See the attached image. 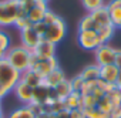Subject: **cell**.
Instances as JSON below:
<instances>
[{"label": "cell", "instance_id": "8fae6325", "mask_svg": "<svg viewBox=\"0 0 121 118\" xmlns=\"http://www.w3.org/2000/svg\"><path fill=\"white\" fill-rule=\"evenodd\" d=\"M33 90L34 88H31L30 85L19 81V84L14 87L13 91H14V94H16V97L20 102H23L24 105H29V104L33 102Z\"/></svg>", "mask_w": 121, "mask_h": 118}, {"label": "cell", "instance_id": "ee69618b", "mask_svg": "<svg viewBox=\"0 0 121 118\" xmlns=\"http://www.w3.org/2000/svg\"><path fill=\"white\" fill-rule=\"evenodd\" d=\"M120 107H121V102H120Z\"/></svg>", "mask_w": 121, "mask_h": 118}, {"label": "cell", "instance_id": "e575fe53", "mask_svg": "<svg viewBox=\"0 0 121 118\" xmlns=\"http://www.w3.org/2000/svg\"><path fill=\"white\" fill-rule=\"evenodd\" d=\"M114 64L118 67V70L121 71V50H117V54H115V61Z\"/></svg>", "mask_w": 121, "mask_h": 118}, {"label": "cell", "instance_id": "cb8c5ba5", "mask_svg": "<svg viewBox=\"0 0 121 118\" xmlns=\"http://www.w3.org/2000/svg\"><path fill=\"white\" fill-rule=\"evenodd\" d=\"M81 3H83L84 9L88 10V13H91L104 6V0H81Z\"/></svg>", "mask_w": 121, "mask_h": 118}, {"label": "cell", "instance_id": "f35d334b", "mask_svg": "<svg viewBox=\"0 0 121 118\" xmlns=\"http://www.w3.org/2000/svg\"><path fill=\"white\" fill-rule=\"evenodd\" d=\"M0 118H3V112H2V102H0Z\"/></svg>", "mask_w": 121, "mask_h": 118}, {"label": "cell", "instance_id": "3957f363", "mask_svg": "<svg viewBox=\"0 0 121 118\" xmlns=\"http://www.w3.org/2000/svg\"><path fill=\"white\" fill-rule=\"evenodd\" d=\"M17 10H19V2L2 0L0 2V27L14 24L17 20Z\"/></svg>", "mask_w": 121, "mask_h": 118}, {"label": "cell", "instance_id": "d6986e66", "mask_svg": "<svg viewBox=\"0 0 121 118\" xmlns=\"http://www.w3.org/2000/svg\"><path fill=\"white\" fill-rule=\"evenodd\" d=\"M80 77H81L84 81H97V80L100 78V66H97V64L87 66V67L80 73Z\"/></svg>", "mask_w": 121, "mask_h": 118}, {"label": "cell", "instance_id": "7a4b0ae2", "mask_svg": "<svg viewBox=\"0 0 121 118\" xmlns=\"http://www.w3.org/2000/svg\"><path fill=\"white\" fill-rule=\"evenodd\" d=\"M22 77V73L17 71L6 58L0 60V87L6 93H10L14 90V87L19 84Z\"/></svg>", "mask_w": 121, "mask_h": 118}, {"label": "cell", "instance_id": "9a60e30c", "mask_svg": "<svg viewBox=\"0 0 121 118\" xmlns=\"http://www.w3.org/2000/svg\"><path fill=\"white\" fill-rule=\"evenodd\" d=\"M66 80V74H64V71L61 70V68H56L54 71H51L48 76H46L44 78H43V84L44 85H47L48 88H56L60 83H63Z\"/></svg>", "mask_w": 121, "mask_h": 118}, {"label": "cell", "instance_id": "7c38bea8", "mask_svg": "<svg viewBox=\"0 0 121 118\" xmlns=\"http://www.w3.org/2000/svg\"><path fill=\"white\" fill-rule=\"evenodd\" d=\"M91 16V19L94 20V23L97 24V27H104V26H110L111 24V19H110V13H108V9L107 6H103L91 13H88Z\"/></svg>", "mask_w": 121, "mask_h": 118}, {"label": "cell", "instance_id": "8d00e7d4", "mask_svg": "<svg viewBox=\"0 0 121 118\" xmlns=\"http://www.w3.org/2000/svg\"><path fill=\"white\" fill-rule=\"evenodd\" d=\"M115 85H117L118 88H121V71H120V74H118V78H117V83H115Z\"/></svg>", "mask_w": 121, "mask_h": 118}, {"label": "cell", "instance_id": "f1b7e54d", "mask_svg": "<svg viewBox=\"0 0 121 118\" xmlns=\"http://www.w3.org/2000/svg\"><path fill=\"white\" fill-rule=\"evenodd\" d=\"M60 19V16H57L53 10H47L46 12V14H44V19H43V23L46 24V26H50V24H53V23H56L57 20Z\"/></svg>", "mask_w": 121, "mask_h": 118}, {"label": "cell", "instance_id": "d590c367", "mask_svg": "<svg viewBox=\"0 0 121 118\" xmlns=\"http://www.w3.org/2000/svg\"><path fill=\"white\" fill-rule=\"evenodd\" d=\"M56 118H70V111L69 110H63V111H60L58 114H54Z\"/></svg>", "mask_w": 121, "mask_h": 118}, {"label": "cell", "instance_id": "30bf717a", "mask_svg": "<svg viewBox=\"0 0 121 118\" xmlns=\"http://www.w3.org/2000/svg\"><path fill=\"white\" fill-rule=\"evenodd\" d=\"M47 10H48V9H47V3H43V2H36V0H34L33 6L29 9L27 17H29V20H30L33 24L40 23V21H43L44 14H46V12H47Z\"/></svg>", "mask_w": 121, "mask_h": 118}, {"label": "cell", "instance_id": "2e32d148", "mask_svg": "<svg viewBox=\"0 0 121 118\" xmlns=\"http://www.w3.org/2000/svg\"><path fill=\"white\" fill-rule=\"evenodd\" d=\"M20 81L24 83V84H27V85H30L31 88H36V87H39L40 84H43V77H41L37 71H34V70L30 68V70L22 73Z\"/></svg>", "mask_w": 121, "mask_h": 118}, {"label": "cell", "instance_id": "44dd1931", "mask_svg": "<svg viewBox=\"0 0 121 118\" xmlns=\"http://www.w3.org/2000/svg\"><path fill=\"white\" fill-rule=\"evenodd\" d=\"M7 118H36V115H34V112L30 110L29 105H23V107H20V108L12 111V112L7 115Z\"/></svg>", "mask_w": 121, "mask_h": 118}, {"label": "cell", "instance_id": "4dcf8cb0", "mask_svg": "<svg viewBox=\"0 0 121 118\" xmlns=\"http://www.w3.org/2000/svg\"><path fill=\"white\" fill-rule=\"evenodd\" d=\"M14 26L19 29V30H23V29H27V27H31L33 23L29 20V17H22V19H17Z\"/></svg>", "mask_w": 121, "mask_h": 118}, {"label": "cell", "instance_id": "52a82bcc", "mask_svg": "<svg viewBox=\"0 0 121 118\" xmlns=\"http://www.w3.org/2000/svg\"><path fill=\"white\" fill-rule=\"evenodd\" d=\"M78 44L81 48L87 51H95L100 46L101 41L97 36V31H78Z\"/></svg>", "mask_w": 121, "mask_h": 118}, {"label": "cell", "instance_id": "4316f807", "mask_svg": "<svg viewBox=\"0 0 121 118\" xmlns=\"http://www.w3.org/2000/svg\"><path fill=\"white\" fill-rule=\"evenodd\" d=\"M84 112H86V117L87 118H107V112H103L100 108H83Z\"/></svg>", "mask_w": 121, "mask_h": 118}, {"label": "cell", "instance_id": "484cf974", "mask_svg": "<svg viewBox=\"0 0 121 118\" xmlns=\"http://www.w3.org/2000/svg\"><path fill=\"white\" fill-rule=\"evenodd\" d=\"M108 98H110V101L112 102V105L114 107H117V105H120V102H121V88H118L117 85L108 93V94H105Z\"/></svg>", "mask_w": 121, "mask_h": 118}, {"label": "cell", "instance_id": "83f0119b", "mask_svg": "<svg viewBox=\"0 0 121 118\" xmlns=\"http://www.w3.org/2000/svg\"><path fill=\"white\" fill-rule=\"evenodd\" d=\"M98 104V98L93 94L83 95V108H95Z\"/></svg>", "mask_w": 121, "mask_h": 118}, {"label": "cell", "instance_id": "277c9868", "mask_svg": "<svg viewBox=\"0 0 121 118\" xmlns=\"http://www.w3.org/2000/svg\"><path fill=\"white\" fill-rule=\"evenodd\" d=\"M66 33H67V26H66V21L60 17L56 23L47 26V30L43 36V40L46 41H50L53 44H58V43H61L63 38L66 37Z\"/></svg>", "mask_w": 121, "mask_h": 118}, {"label": "cell", "instance_id": "60d3db41", "mask_svg": "<svg viewBox=\"0 0 121 118\" xmlns=\"http://www.w3.org/2000/svg\"><path fill=\"white\" fill-rule=\"evenodd\" d=\"M36 2H43V3H47L48 0H36Z\"/></svg>", "mask_w": 121, "mask_h": 118}, {"label": "cell", "instance_id": "5b68a950", "mask_svg": "<svg viewBox=\"0 0 121 118\" xmlns=\"http://www.w3.org/2000/svg\"><path fill=\"white\" fill-rule=\"evenodd\" d=\"M30 68L37 71L43 78L46 76H48L51 71H54L56 68H58V61L57 58H48V60H39L36 55L31 54V60H30Z\"/></svg>", "mask_w": 121, "mask_h": 118}, {"label": "cell", "instance_id": "ac0fdd59", "mask_svg": "<svg viewBox=\"0 0 121 118\" xmlns=\"http://www.w3.org/2000/svg\"><path fill=\"white\" fill-rule=\"evenodd\" d=\"M54 93H56V95H57V98L58 100H61V101H64L71 93H73V87H71V80H69V78H66L63 83H60L56 88H54Z\"/></svg>", "mask_w": 121, "mask_h": 118}, {"label": "cell", "instance_id": "603a6c76", "mask_svg": "<svg viewBox=\"0 0 121 118\" xmlns=\"http://www.w3.org/2000/svg\"><path fill=\"white\" fill-rule=\"evenodd\" d=\"M12 44H10V37L7 33H4L3 30H0V53L6 54L10 50Z\"/></svg>", "mask_w": 121, "mask_h": 118}, {"label": "cell", "instance_id": "ba28073f", "mask_svg": "<svg viewBox=\"0 0 121 118\" xmlns=\"http://www.w3.org/2000/svg\"><path fill=\"white\" fill-rule=\"evenodd\" d=\"M20 40H22V46L29 48V50H34L36 46L43 40V37L31 27H27V29H23L20 30Z\"/></svg>", "mask_w": 121, "mask_h": 118}, {"label": "cell", "instance_id": "f546056e", "mask_svg": "<svg viewBox=\"0 0 121 118\" xmlns=\"http://www.w3.org/2000/svg\"><path fill=\"white\" fill-rule=\"evenodd\" d=\"M83 84H84V80L80 77V74H78L77 77L71 78V87H73V91H76V93H81Z\"/></svg>", "mask_w": 121, "mask_h": 118}, {"label": "cell", "instance_id": "d6a6232c", "mask_svg": "<svg viewBox=\"0 0 121 118\" xmlns=\"http://www.w3.org/2000/svg\"><path fill=\"white\" fill-rule=\"evenodd\" d=\"M70 118H87V117H86L84 110H83V108H78V110L70 111Z\"/></svg>", "mask_w": 121, "mask_h": 118}, {"label": "cell", "instance_id": "7402d4cb", "mask_svg": "<svg viewBox=\"0 0 121 118\" xmlns=\"http://www.w3.org/2000/svg\"><path fill=\"white\" fill-rule=\"evenodd\" d=\"M97 30H98V27L90 14L84 16L78 23V31H97Z\"/></svg>", "mask_w": 121, "mask_h": 118}, {"label": "cell", "instance_id": "7bdbcfd3", "mask_svg": "<svg viewBox=\"0 0 121 118\" xmlns=\"http://www.w3.org/2000/svg\"><path fill=\"white\" fill-rule=\"evenodd\" d=\"M20 2H27V0H20Z\"/></svg>", "mask_w": 121, "mask_h": 118}, {"label": "cell", "instance_id": "6da1fadb", "mask_svg": "<svg viewBox=\"0 0 121 118\" xmlns=\"http://www.w3.org/2000/svg\"><path fill=\"white\" fill-rule=\"evenodd\" d=\"M6 60L20 73H24L30 70V60H31V50L23 47V46H16L10 47V50L4 55Z\"/></svg>", "mask_w": 121, "mask_h": 118}, {"label": "cell", "instance_id": "9c48e42d", "mask_svg": "<svg viewBox=\"0 0 121 118\" xmlns=\"http://www.w3.org/2000/svg\"><path fill=\"white\" fill-rule=\"evenodd\" d=\"M31 54L36 55L39 60H48V58L56 57V44L41 40L34 50H31Z\"/></svg>", "mask_w": 121, "mask_h": 118}, {"label": "cell", "instance_id": "ffe728a7", "mask_svg": "<svg viewBox=\"0 0 121 118\" xmlns=\"http://www.w3.org/2000/svg\"><path fill=\"white\" fill-rule=\"evenodd\" d=\"M114 31H115V27L112 24L110 26H104V27H100L97 30V36L101 41V44H108V41L112 38L114 36Z\"/></svg>", "mask_w": 121, "mask_h": 118}, {"label": "cell", "instance_id": "d4e9b609", "mask_svg": "<svg viewBox=\"0 0 121 118\" xmlns=\"http://www.w3.org/2000/svg\"><path fill=\"white\" fill-rule=\"evenodd\" d=\"M97 108H100L103 112H107V114H110V112H111V110L114 108V105H112V102L110 101V98H108L107 95H104V97H101V98L98 100Z\"/></svg>", "mask_w": 121, "mask_h": 118}, {"label": "cell", "instance_id": "836d02e7", "mask_svg": "<svg viewBox=\"0 0 121 118\" xmlns=\"http://www.w3.org/2000/svg\"><path fill=\"white\" fill-rule=\"evenodd\" d=\"M110 117H111V118H121V107H120V105L114 107V108L111 110V112H110Z\"/></svg>", "mask_w": 121, "mask_h": 118}, {"label": "cell", "instance_id": "4fadbf2b", "mask_svg": "<svg viewBox=\"0 0 121 118\" xmlns=\"http://www.w3.org/2000/svg\"><path fill=\"white\" fill-rule=\"evenodd\" d=\"M118 74H120V70L115 64H108V66L100 67V78L105 83L115 84L117 78H118Z\"/></svg>", "mask_w": 121, "mask_h": 118}, {"label": "cell", "instance_id": "74e56055", "mask_svg": "<svg viewBox=\"0 0 121 118\" xmlns=\"http://www.w3.org/2000/svg\"><path fill=\"white\" fill-rule=\"evenodd\" d=\"M6 94H7V93H6V91L2 88V87H0V100H2V98H4V97H6Z\"/></svg>", "mask_w": 121, "mask_h": 118}, {"label": "cell", "instance_id": "1f68e13d", "mask_svg": "<svg viewBox=\"0 0 121 118\" xmlns=\"http://www.w3.org/2000/svg\"><path fill=\"white\" fill-rule=\"evenodd\" d=\"M33 29L43 37L44 36V33H46V30H47V26L43 23V21H40V23H36V24H33Z\"/></svg>", "mask_w": 121, "mask_h": 118}, {"label": "cell", "instance_id": "8992f818", "mask_svg": "<svg viewBox=\"0 0 121 118\" xmlns=\"http://www.w3.org/2000/svg\"><path fill=\"white\" fill-rule=\"evenodd\" d=\"M95 64L103 67V66H108V64H114L115 61V54L117 50L114 47H111L110 44H101L95 51Z\"/></svg>", "mask_w": 121, "mask_h": 118}, {"label": "cell", "instance_id": "5bb4252c", "mask_svg": "<svg viewBox=\"0 0 121 118\" xmlns=\"http://www.w3.org/2000/svg\"><path fill=\"white\" fill-rule=\"evenodd\" d=\"M111 24L114 27H121V0H111L107 4Z\"/></svg>", "mask_w": 121, "mask_h": 118}, {"label": "cell", "instance_id": "ab89813d", "mask_svg": "<svg viewBox=\"0 0 121 118\" xmlns=\"http://www.w3.org/2000/svg\"><path fill=\"white\" fill-rule=\"evenodd\" d=\"M4 55H6V54H3V53H0V60H3V58H4Z\"/></svg>", "mask_w": 121, "mask_h": 118}, {"label": "cell", "instance_id": "b9f144b4", "mask_svg": "<svg viewBox=\"0 0 121 118\" xmlns=\"http://www.w3.org/2000/svg\"><path fill=\"white\" fill-rule=\"evenodd\" d=\"M10 2H20V0H10Z\"/></svg>", "mask_w": 121, "mask_h": 118}, {"label": "cell", "instance_id": "e0dca14e", "mask_svg": "<svg viewBox=\"0 0 121 118\" xmlns=\"http://www.w3.org/2000/svg\"><path fill=\"white\" fill-rule=\"evenodd\" d=\"M64 107L66 110L69 111H73V110H78V108H83V95L80 93H76L73 91L64 101Z\"/></svg>", "mask_w": 121, "mask_h": 118}]
</instances>
